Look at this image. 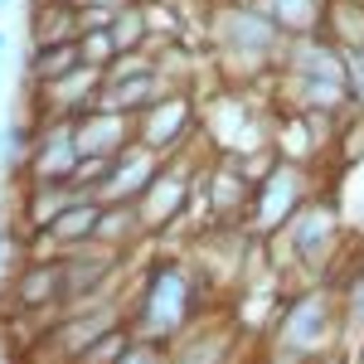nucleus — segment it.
<instances>
[{
	"label": "nucleus",
	"mask_w": 364,
	"mask_h": 364,
	"mask_svg": "<svg viewBox=\"0 0 364 364\" xmlns=\"http://www.w3.org/2000/svg\"><path fill=\"white\" fill-rule=\"evenodd\" d=\"M272 364H311V360H301V355H287V350H277V355H272Z\"/></svg>",
	"instance_id": "25"
},
{
	"label": "nucleus",
	"mask_w": 364,
	"mask_h": 364,
	"mask_svg": "<svg viewBox=\"0 0 364 364\" xmlns=\"http://www.w3.org/2000/svg\"><path fill=\"white\" fill-rule=\"evenodd\" d=\"M190 132H195V102H190L180 87H170L166 97H156V102L136 117V141H141V146H151L156 156L175 151Z\"/></svg>",
	"instance_id": "8"
},
{
	"label": "nucleus",
	"mask_w": 364,
	"mask_h": 364,
	"mask_svg": "<svg viewBox=\"0 0 364 364\" xmlns=\"http://www.w3.org/2000/svg\"><path fill=\"white\" fill-rule=\"evenodd\" d=\"M78 54H83V63L107 73L117 58H122V49L112 44V29H87V34H78Z\"/></svg>",
	"instance_id": "21"
},
{
	"label": "nucleus",
	"mask_w": 364,
	"mask_h": 364,
	"mask_svg": "<svg viewBox=\"0 0 364 364\" xmlns=\"http://www.w3.org/2000/svg\"><path fill=\"white\" fill-rule=\"evenodd\" d=\"M15 306L20 311H63V262L44 257L15 277Z\"/></svg>",
	"instance_id": "12"
},
{
	"label": "nucleus",
	"mask_w": 364,
	"mask_h": 364,
	"mask_svg": "<svg viewBox=\"0 0 364 364\" xmlns=\"http://www.w3.org/2000/svg\"><path fill=\"white\" fill-rule=\"evenodd\" d=\"M345 54V83H350V102L364 112V44H350L340 49Z\"/></svg>",
	"instance_id": "22"
},
{
	"label": "nucleus",
	"mask_w": 364,
	"mask_h": 364,
	"mask_svg": "<svg viewBox=\"0 0 364 364\" xmlns=\"http://www.w3.org/2000/svg\"><path fill=\"white\" fill-rule=\"evenodd\" d=\"M190 204H195V180H190V175H180V170H161V175L146 185V195L136 199V214H141L146 238L166 233V228L175 224Z\"/></svg>",
	"instance_id": "9"
},
{
	"label": "nucleus",
	"mask_w": 364,
	"mask_h": 364,
	"mask_svg": "<svg viewBox=\"0 0 364 364\" xmlns=\"http://www.w3.org/2000/svg\"><path fill=\"white\" fill-rule=\"evenodd\" d=\"M355 364H364V345H360V355H355Z\"/></svg>",
	"instance_id": "27"
},
{
	"label": "nucleus",
	"mask_w": 364,
	"mask_h": 364,
	"mask_svg": "<svg viewBox=\"0 0 364 364\" xmlns=\"http://www.w3.org/2000/svg\"><path fill=\"white\" fill-rule=\"evenodd\" d=\"M83 63L78 54V39H63V44H39V49H29V87H44L63 78V73H73Z\"/></svg>",
	"instance_id": "18"
},
{
	"label": "nucleus",
	"mask_w": 364,
	"mask_h": 364,
	"mask_svg": "<svg viewBox=\"0 0 364 364\" xmlns=\"http://www.w3.org/2000/svg\"><path fill=\"white\" fill-rule=\"evenodd\" d=\"M112 44L122 54H136V49H151V29H146V10H141V0H127L122 10L112 15Z\"/></svg>",
	"instance_id": "19"
},
{
	"label": "nucleus",
	"mask_w": 364,
	"mask_h": 364,
	"mask_svg": "<svg viewBox=\"0 0 364 364\" xmlns=\"http://www.w3.org/2000/svg\"><path fill=\"white\" fill-rule=\"evenodd\" d=\"M209 39L219 44L224 58H238L248 73H257L262 63H282L287 49V34L277 29V20L262 10V0H224L214 15H209Z\"/></svg>",
	"instance_id": "2"
},
{
	"label": "nucleus",
	"mask_w": 364,
	"mask_h": 364,
	"mask_svg": "<svg viewBox=\"0 0 364 364\" xmlns=\"http://www.w3.org/2000/svg\"><path fill=\"white\" fill-rule=\"evenodd\" d=\"M117 364H170V350H161L156 340H132Z\"/></svg>",
	"instance_id": "23"
},
{
	"label": "nucleus",
	"mask_w": 364,
	"mask_h": 364,
	"mask_svg": "<svg viewBox=\"0 0 364 364\" xmlns=\"http://www.w3.org/2000/svg\"><path fill=\"white\" fill-rule=\"evenodd\" d=\"M228 345H233L228 331L199 326V331H190V336H175V345H170V364H228Z\"/></svg>",
	"instance_id": "15"
},
{
	"label": "nucleus",
	"mask_w": 364,
	"mask_h": 364,
	"mask_svg": "<svg viewBox=\"0 0 364 364\" xmlns=\"http://www.w3.org/2000/svg\"><path fill=\"white\" fill-rule=\"evenodd\" d=\"M161 170H166V166H161V156H156L151 146L132 141V146L112 161V175L97 185V195H92V199H97V204H132V199L146 195V185H151Z\"/></svg>",
	"instance_id": "10"
},
{
	"label": "nucleus",
	"mask_w": 364,
	"mask_h": 364,
	"mask_svg": "<svg viewBox=\"0 0 364 364\" xmlns=\"http://www.w3.org/2000/svg\"><path fill=\"white\" fill-rule=\"evenodd\" d=\"M132 340H136V336H132V326H112L107 336H97L83 355H78V364H117V360H122V350H127Z\"/></svg>",
	"instance_id": "20"
},
{
	"label": "nucleus",
	"mask_w": 364,
	"mask_h": 364,
	"mask_svg": "<svg viewBox=\"0 0 364 364\" xmlns=\"http://www.w3.org/2000/svg\"><path fill=\"white\" fill-rule=\"evenodd\" d=\"M34 146H29V180H73L78 170V141H73V117H54V122H34Z\"/></svg>",
	"instance_id": "7"
},
{
	"label": "nucleus",
	"mask_w": 364,
	"mask_h": 364,
	"mask_svg": "<svg viewBox=\"0 0 364 364\" xmlns=\"http://www.w3.org/2000/svg\"><path fill=\"white\" fill-rule=\"evenodd\" d=\"M340 311H345V321H350L355 331H364V272H360L355 282H350V291H345Z\"/></svg>",
	"instance_id": "24"
},
{
	"label": "nucleus",
	"mask_w": 364,
	"mask_h": 364,
	"mask_svg": "<svg viewBox=\"0 0 364 364\" xmlns=\"http://www.w3.org/2000/svg\"><path fill=\"white\" fill-rule=\"evenodd\" d=\"M282 233H287V252H291L306 272H321L326 257H331V248H336V238H340L336 204H326V199H306V204L287 219Z\"/></svg>",
	"instance_id": "6"
},
{
	"label": "nucleus",
	"mask_w": 364,
	"mask_h": 364,
	"mask_svg": "<svg viewBox=\"0 0 364 364\" xmlns=\"http://www.w3.org/2000/svg\"><path fill=\"white\" fill-rule=\"evenodd\" d=\"M132 316H136V326H132L136 340H156V345L161 340H175L185 331V321L195 316V282H190V272L175 267V262H161L146 277Z\"/></svg>",
	"instance_id": "3"
},
{
	"label": "nucleus",
	"mask_w": 364,
	"mask_h": 364,
	"mask_svg": "<svg viewBox=\"0 0 364 364\" xmlns=\"http://www.w3.org/2000/svg\"><path fill=\"white\" fill-rule=\"evenodd\" d=\"M97 214H102V204L87 195L78 204H68L63 214H58L54 224L44 228V233H34L39 238V248H54V252H68L78 248V243H92V228H97Z\"/></svg>",
	"instance_id": "13"
},
{
	"label": "nucleus",
	"mask_w": 364,
	"mask_h": 364,
	"mask_svg": "<svg viewBox=\"0 0 364 364\" xmlns=\"http://www.w3.org/2000/svg\"><path fill=\"white\" fill-rule=\"evenodd\" d=\"M73 141H78V156H122L136 141V117L87 107L83 117H73Z\"/></svg>",
	"instance_id": "11"
},
{
	"label": "nucleus",
	"mask_w": 364,
	"mask_h": 364,
	"mask_svg": "<svg viewBox=\"0 0 364 364\" xmlns=\"http://www.w3.org/2000/svg\"><path fill=\"white\" fill-rule=\"evenodd\" d=\"M340 321H345V311L331 291H321V287H311L301 296H291L287 311H282L277 321V350L287 355H301V360H316L331 340H336Z\"/></svg>",
	"instance_id": "4"
},
{
	"label": "nucleus",
	"mask_w": 364,
	"mask_h": 364,
	"mask_svg": "<svg viewBox=\"0 0 364 364\" xmlns=\"http://www.w3.org/2000/svg\"><path fill=\"white\" fill-rule=\"evenodd\" d=\"M262 10L277 20V29L287 39L321 34V25H326V0H262Z\"/></svg>",
	"instance_id": "17"
},
{
	"label": "nucleus",
	"mask_w": 364,
	"mask_h": 364,
	"mask_svg": "<svg viewBox=\"0 0 364 364\" xmlns=\"http://www.w3.org/2000/svg\"><path fill=\"white\" fill-rule=\"evenodd\" d=\"M136 238H146V228H141V214H136V199H132V204H102V214H97V228H92V243L127 252V243H136Z\"/></svg>",
	"instance_id": "16"
},
{
	"label": "nucleus",
	"mask_w": 364,
	"mask_h": 364,
	"mask_svg": "<svg viewBox=\"0 0 364 364\" xmlns=\"http://www.w3.org/2000/svg\"><path fill=\"white\" fill-rule=\"evenodd\" d=\"M282 78H287V97L296 102V112H345V102H350L345 54L326 34L287 39V49H282Z\"/></svg>",
	"instance_id": "1"
},
{
	"label": "nucleus",
	"mask_w": 364,
	"mask_h": 364,
	"mask_svg": "<svg viewBox=\"0 0 364 364\" xmlns=\"http://www.w3.org/2000/svg\"><path fill=\"white\" fill-rule=\"evenodd\" d=\"M5 5H15V0H0V10H5Z\"/></svg>",
	"instance_id": "28"
},
{
	"label": "nucleus",
	"mask_w": 364,
	"mask_h": 364,
	"mask_svg": "<svg viewBox=\"0 0 364 364\" xmlns=\"http://www.w3.org/2000/svg\"><path fill=\"white\" fill-rule=\"evenodd\" d=\"M5 49H10V39H5V29H0V58H5Z\"/></svg>",
	"instance_id": "26"
},
{
	"label": "nucleus",
	"mask_w": 364,
	"mask_h": 364,
	"mask_svg": "<svg viewBox=\"0 0 364 364\" xmlns=\"http://www.w3.org/2000/svg\"><path fill=\"white\" fill-rule=\"evenodd\" d=\"M301 204H306V166L277 161V170H272L267 180H257V190H252L248 228L257 233V238H267V233L287 228V219H291Z\"/></svg>",
	"instance_id": "5"
},
{
	"label": "nucleus",
	"mask_w": 364,
	"mask_h": 364,
	"mask_svg": "<svg viewBox=\"0 0 364 364\" xmlns=\"http://www.w3.org/2000/svg\"><path fill=\"white\" fill-rule=\"evenodd\" d=\"M63 39H78V10L58 5V0H34L29 5V49L63 44Z\"/></svg>",
	"instance_id": "14"
},
{
	"label": "nucleus",
	"mask_w": 364,
	"mask_h": 364,
	"mask_svg": "<svg viewBox=\"0 0 364 364\" xmlns=\"http://www.w3.org/2000/svg\"><path fill=\"white\" fill-rule=\"evenodd\" d=\"M58 5H73V0H58Z\"/></svg>",
	"instance_id": "29"
}]
</instances>
